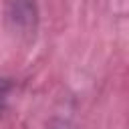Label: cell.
Returning <instances> with one entry per match:
<instances>
[{"mask_svg":"<svg viewBox=\"0 0 129 129\" xmlns=\"http://www.w3.org/2000/svg\"><path fill=\"white\" fill-rule=\"evenodd\" d=\"M6 18L18 34H34L36 24H38L36 0H8Z\"/></svg>","mask_w":129,"mask_h":129,"instance_id":"obj_1","label":"cell"},{"mask_svg":"<svg viewBox=\"0 0 129 129\" xmlns=\"http://www.w3.org/2000/svg\"><path fill=\"white\" fill-rule=\"evenodd\" d=\"M12 89H14V83L10 79H0V111L4 109V105H6V101H8L10 93H12Z\"/></svg>","mask_w":129,"mask_h":129,"instance_id":"obj_2","label":"cell"},{"mask_svg":"<svg viewBox=\"0 0 129 129\" xmlns=\"http://www.w3.org/2000/svg\"><path fill=\"white\" fill-rule=\"evenodd\" d=\"M46 129H77L73 123H69V121H52Z\"/></svg>","mask_w":129,"mask_h":129,"instance_id":"obj_3","label":"cell"}]
</instances>
